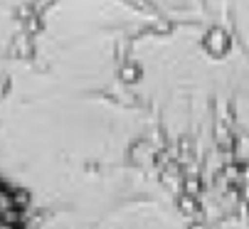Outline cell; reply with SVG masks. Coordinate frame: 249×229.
<instances>
[{
	"label": "cell",
	"instance_id": "6da1fadb",
	"mask_svg": "<svg viewBox=\"0 0 249 229\" xmlns=\"http://www.w3.org/2000/svg\"><path fill=\"white\" fill-rule=\"evenodd\" d=\"M0 229H30L27 197L3 170H0Z\"/></svg>",
	"mask_w": 249,
	"mask_h": 229
}]
</instances>
